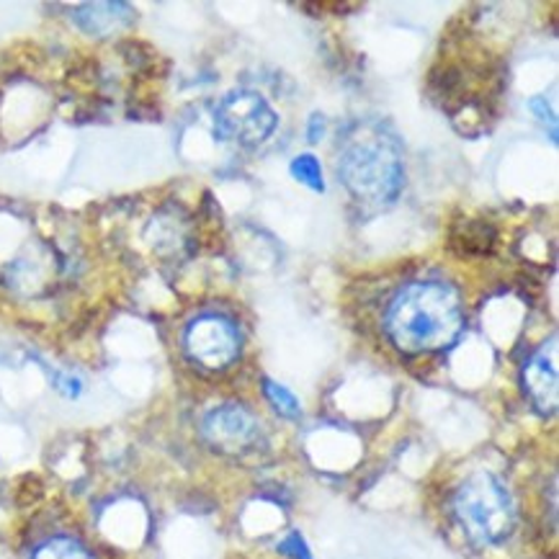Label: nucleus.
<instances>
[{
	"label": "nucleus",
	"instance_id": "nucleus-1",
	"mask_svg": "<svg viewBox=\"0 0 559 559\" xmlns=\"http://www.w3.org/2000/svg\"><path fill=\"white\" fill-rule=\"evenodd\" d=\"M386 335L405 354L449 348L464 331V307L449 284H407L386 310Z\"/></svg>",
	"mask_w": 559,
	"mask_h": 559
},
{
	"label": "nucleus",
	"instance_id": "nucleus-2",
	"mask_svg": "<svg viewBox=\"0 0 559 559\" xmlns=\"http://www.w3.org/2000/svg\"><path fill=\"white\" fill-rule=\"evenodd\" d=\"M338 174L350 197L369 210H384L397 202L405 183V160L397 142L374 127L358 129L343 142Z\"/></svg>",
	"mask_w": 559,
	"mask_h": 559
},
{
	"label": "nucleus",
	"instance_id": "nucleus-3",
	"mask_svg": "<svg viewBox=\"0 0 559 559\" xmlns=\"http://www.w3.org/2000/svg\"><path fill=\"white\" fill-rule=\"evenodd\" d=\"M454 513L459 526L479 547L506 542L513 534L515 511L503 483L490 472H477L454 496Z\"/></svg>",
	"mask_w": 559,
	"mask_h": 559
},
{
	"label": "nucleus",
	"instance_id": "nucleus-4",
	"mask_svg": "<svg viewBox=\"0 0 559 559\" xmlns=\"http://www.w3.org/2000/svg\"><path fill=\"white\" fill-rule=\"evenodd\" d=\"M222 138L240 147H255L276 129V111L255 91H233L222 98L214 114Z\"/></svg>",
	"mask_w": 559,
	"mask_h": 559
},
{
	"label": "nucleus",
	"instance_id": "nucleus-5",
	"mask_svg": "<svg viewBox=\"0 0 559 559\" xmlns=\"http://www.w3.org/2000/svg\"><path fill=\"white\" fill-rule=\"evenodd\" d=\"M186 350L204 369H225L238 358L240 335L235 325L219 314L193 320L186 331Z\"/></svg>",
	"mask_w": 559,
	"mask_h": 559
},
{
	"label": "nucleus",
	"instance_id": "nucleus-6",
	"mask_svg": "<svg viewBox=\"0 0 559 559\" xmlns=\"http://www.w3.org/2000/svg\"><path fill=\"white\" fill-rule=\"evenodd\" d=\"M261 436V423L240 405H222L204 418V439L225 454L253 449Z\"/></svg>",
	"mask_w": 559,
	"mask_h": 559
},
{
	"label": "nucleus",
	"instance_id": "nucleus-7",
	"mask_svg": "<svg viewBox=\"0 0 559 559\" xmlns=\"http://www.w3.org/2000/svg\"><path fill=\"white\" fill-rule=\"evenodd\" d=\"M523 386L536 405V411L551 415L559 403V367H557V335L544 343L523 367Z\"/></svg>",
	"mask_w": 559,
	"mask_h": 559
},
{
	"label": "nucleus",
	"instance_id": "nucleus-8",
	"mask_svg": "<svg viewBox=\"0 0 559 559\" xmlns=\"http://www.w3.org/2000/svg\"><path fill=\"white\" fill-rule=\"evenodd\" d=\"M73 16L85 32L104 37V34H111L124 26L132 19V9L124 3H88L81 5Z\"/></svg>",
	"mask_w": 559,
	"mask_h": 559
},
{
	"label": "nucleus",
	"instance_id": "nucleus-9",
	"mask_svg": "<svg viewBox=\"0 0 559 559\" xmlns=\"http://www.w3.org/2000/svg\"><path fill=\"white\" fill-rule=\"evenodd\" d=\"M32 559H96V557H93L81 542L68 539V536H57V539H49L41 544V547L34 551Z\"/></svg>",
	"mask_w": 559,
	"mask_h": 559
},
{
	"label": "nucleus",
	"instance_id": "nucleus-10",
	"mask_svg": "<svg viewBox=\"0 0 559 559\" xmlns=\"http://www.w3.org/2000/svg\"><path fill=\"white\" fill-rule=\"evenodd\" d=\"M263 392H266L269 403L274 405V411L284 418H299V400L286 390L284 384H276L274 379H263Z\"/></svg>",
	"mask_w": 559,
	"mask_h": 559
},
{
	"label": "nucleus",
	"instance_id": "nucleus-11",
	"mask_svg": "<svg viewBox=\"0 0 559 559\" xmlns=\"http://www.w3.org/2000/svg\"><path fill=\"white\" fill-rule=\"evenodd\" d=\"M292 176L299 183L310 186L312 191H325V181H322V168L314 155H299L292 160Z\"/></svg>",
	"mask_w": 559,
	"mask_h": 559
},
{
	"label": "nucleus",
	"instance_id": "nucleus-12",
	"mask_svg": "<svg viewBox=\"0 0 559 559\" xmlns=\"http://www.w3.org/2000/svg\"><path fill=\"white\" fill-rule=\"evenodd\" d=\"M278 551L292 559H312L310 547H307V542L297 532H292L282 544H278Z\"/></svg>",
	"mask_w": 559,
	"mask_h": 559
}]
</instances>
